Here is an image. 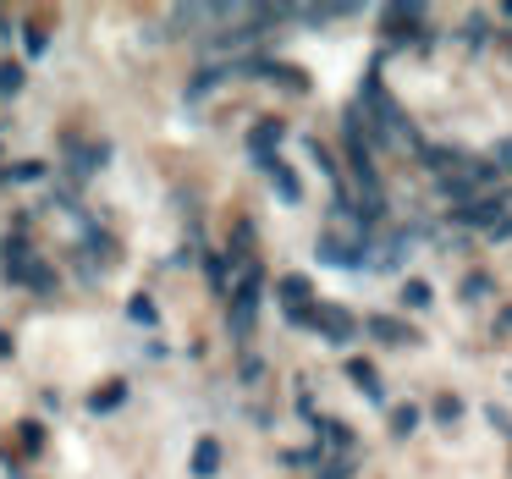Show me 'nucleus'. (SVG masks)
I'll use <instances>...</instances> for the list:
<instances>
[{
    "mask_svg": "<svg viewBox=\"0 0 512 479\" xmlns=\"http://www.w3.org/2000/svg\"><path fill=\"white\" fill-rule=\"evenodd\" d=\"M215 463H221V446H215V441H199V452H193V474L210 479V474H215Z\"/></svg>",
    "mask_w": 512,
    "mask_h": 479,
    "instance_id": "1",
    "label": "nucleus"
},
{
    "mask_svg": "<svg viewBox=\"0 0 512 479\" xmlns=\"http://www.w3.org/2000/svg\"><path fill=\"white\" fill-rule=\"evenodd\" d=\"M270 177H276V188H281V199H298V177H292L281 160H270Z\"/></svg>",
    "mask_w": 512,
    "mask_h": 479,
    "instance_id": "2",
    "label": "nucleus"
},
{
    "mask_svg": "<svg viewBox=\"0 0 512 479\" xmlns=\"http://www.w3.org/2000/svg\"><path fill=\"white\" fill-rule=\"evenodd\" d=\"M369 331H375V336H391V342H413V331H402L397 320H375Z\"/></svg>",
    "mask_w": 512,
    "mask_h": 479,
    "instance_id": "3",
    "label": "nucleus"
},
{
    "mask_svg": "<svg viewBox=\"0 0 512 479\" xmlns=\"http://www.w3.org/2000/svg\"><path fill=\"white\" fill-rule=\"evenodd\" d=\"M353 380L369 391V397H380V386H375V369H369V364H353Z\"/></svg>",
    "mask_w": 512,
    "mask_h": 479,
    "instance_id": "4",
    "label": "nucleus"
},
{
    "mask_svg": "<svg viewBox=\"0 0 512 479\" xmlns=\"http://www.w3.org/2000/svg\"><path fill=\"white\" fill-rule=\"evenodd\" d=\"M408 303H413V309H424V303H430V287H424V281H408Z\"/></svg>",
    "mask_w": 512,
    "mask_h": 479,
    "instance_id": "5",
    "label": "nucleus"
},
{
    "mask_svg": "<svg viewBox=\"0 0 512 479\" xmlns=\"http://www.w3.org/2000/svg\"><path fill=\"white\" fill-rule=\"evenodd\" d=\"M23 83V67H0V89H17Z\"/></svg>",
    "mask_w": 512,
    "mask_h": 479,
    "instance_id": "6",
    "label": "nucleus"
},
{
    "mask_svg": "<svg viewBox=\"0 0 512 479\" xmlns=\"http://www.w3.org/2000/svg\"><path fill=\"white\" fill-rule=\"evenodd\" d=\"M133 320H144V325H149V320H155V303H144V298H133Z\"/></svg>",
    "mask_w": 512,
    "mask_h": 479,
    "instance_id": "7",
    "label": "nucleus"
},
{
    "mask_svg": "<svg viewBox=\"0 0 512 479\" xmlns=\"http://www.w3.org/2000/svg\"><path fill=\"white\" fill-rule=\"evenodd\" d=\"M413 424H419V413H413V408H397V430H402V435H408V430H413Z\"/></svg>",
    "mask_w": 512,
    "mask_h": 479,
    "instance_id": "8",
    "label": "nucleus"
},
{
    "mask_svg": "<svg viewBox=\"0 0 512 479\" xmlns=\"http://www.w3.org/2000/svg\"><path fill=\"white\" fill-rule=\"evenodd\" d=\"M496 155H501V160H507V166H512V144H501V149H496Z\"/></svg>",
    "mask_w": 512,
    "mask_h": 479,
    "instance_id": "9",
    "label": "nucleus"
}]
</instances>
